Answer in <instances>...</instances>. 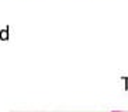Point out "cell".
<instances>
[{"mask_svg":"<svg viewBox=\"0 0 128 112\" xmlns=\"http://www.w3.org/2000/svg\"><path fill=\"white\" fill-rule=\"evenodd\" d=\"M113 112H128V111H113Z\"/></svg>","mask_w":128,"mask_h":112,"instance_id":"1","label":"cell"}]
</instances>
